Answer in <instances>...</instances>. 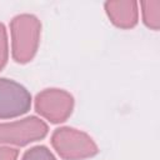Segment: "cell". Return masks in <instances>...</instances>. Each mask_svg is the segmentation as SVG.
Wrapping results in <instances>:
<instances>
[{
  "label": "cell",
  "instance_id": "6da1fadb",
  "mask_svg": "<svg viewBox=\"0 0 160 160\" xmlns=\"http://www.w3.org/2000/svg\"><path fill=\"white\" fill-rule=\"evenodd\" d=\"M41 35V22L32 14H19L10 21L11 55L19 64H26L36 55Z\"/></svg>",
  "mask_w": 160,
  "mask_h": 160
},
{
  "label": "cell",
  "instance_id": "7a4b0ae2",
  "mask_svg": "<svg viewBox=\"0 0 160 160\" xmlns=\"http://www.w3.org/2000/svg\"><path fill=\"white\" fill-rule=\"evenodd\" d=\"M51 145L56 154L64 160H84L99 152L98 145L90 135L69 126L54 130Z\"/></svg>",
  "mask_w": 160,
  "mask_h": 160
},
{
  "label": "cell",
  "instance_id": "3957f363",
  "mask_svg": "<svg viewBox=\"0 0 160 160\" xmlns=\"http://www.w3.org/2000/svg\"><path fill=\"white\" fill-rule=\"evenodd\" d=\"M48 124L38 116L0 122V146H26L48 135Z\"/></svg>",
  "mask_w": 160,
  "mask_h": 160
},
{
  "label": "cell",
  "instance_id": "277c9868",
  "mask_svg": "<svg viewBox=\"0 0 160 160\" xmlns=\"http://www.w3.org/2000/svg\"><path fill=\"white\" fill-rule=\"evenodd\" d=\"M74 109V98L70 92L58 88L40 91L35 98L36 112L52 124L68 120Z\"/></svg>",
  "mask_w": 160,
  "mask_h": 160
},
{
  "label": "cell",
  "instance_id": "5b68a950",
  "mask_svg": "<svg viewBox=\"0 0 160 160\" xmlns=\"http://www.w3.org/2000/svg\"><path fill=\"white\" fill-rule=\"evenodd\" d=\"M31 95L20 82L0 78V119H14L26 114L31 108Z\"/></svg>",
  "mask_w": 160,
  "mask_h": 160
},
{
  "label": "cell",
  "instance_id": "8992f818",
  "mask_svg": "<svg viewBox=\"0 0 160 160\" xmlns=\"http://www.w3.org/2000/svg\"><path fill=\"white\" fill-rule=\"evenodd\" d=\"M104 8L110 21L120 29H131L139 21V2L136 1H106Z\"/></svg>",
  "mask_w": 160,
  "mask_h": 160
},
{
  "label": "cell",
  "instance_id": "52a82bcc",
  "mask_svg": "<svg viewBox=\"0 0 160 160\" xmlns=\"http://www.w3.org/2000/svg\"><path fill=\"white\" fill-rule=\"evenodd\" d=\"M142 22L151 30L160 28V0H148L140 2Z\"/></svg>",
  "mask_w": 160,
  "mask_h": 160
},
{
  "label": "cell",
  "instance_id": "ba28073f",
  "mask_svg": "<svg viewBox=\"0 0 160 160\" xmlns=\"http://www.w3.org/2000/svg\"><path fill=\"white\" fill-rule=\"evenodd\" d=\"M21 160H58L51 150L45 145H36L24 152Z\"/></svg>",
  "mask_w": 160,
  "mask_h": 160
},
{
  "label": "cell",
  "instance_id": "9c48e42d",
  "mask_svg": "<svg viewBox=\"0 0 160 160\" xmlns=\"http://www.w3.org/2000/svg\"><path fill=\"white\" fill-rule=\"evenodd\" d=\"M9 59V42L8 32L2 22H0V70L4 69Z\"/></svg>",
  "mask_w": 160,
  "mask_h": 160
},
{
  "label": "cell",
  "instance_id": "30bf717a",
  "mask_svg": "<svg viewBox=\"0 0 160 160\" xmlns=\"http://www.w3.org/2000/svg\"><path fill=\"white\" fill-rule=\"evenodd\" d=\"M19 150L10 146H0V160H18Z\"/></svg>",
  "mask_w": 160,
  "mask_h": 160
}]
</instances>
